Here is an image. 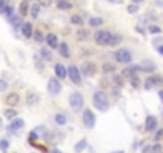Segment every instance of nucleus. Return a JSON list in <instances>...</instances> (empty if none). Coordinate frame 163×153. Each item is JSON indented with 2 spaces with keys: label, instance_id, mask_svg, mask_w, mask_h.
<instances>
[{
  "label": "nucleus",
  "instance_id": "nucleus-4",
  "mask_svg": "<svg viewBox=\"0 0 163 153\" xmlns=\"http://www.w3.org/2000/svg\"><path fill=\"white\" fill-rule=\"evenodd\" d=\"M115 59H117L118 62H122V64H130L131 59H133V56H131L130 50L122 48V50H118V51L115 53Z\"/></svg>",
  "mask_w": 163,
  "mask_h": 153
},
{
  "label": "nucleus",
  "instance_id": "nucleus-41",
  "mask_svg": "<svg viewBox=\"0 0 163 153\" xmlns=\"http://www.w3.org/2000/svg\"><path fill=\"white\" fill-rule=\"evenodd\" d=\"M29 139H31V142H34V141H37V139H39L37 133H31V134H29Z\"/></svg>",
  "mask_w": 163,
  "mask_h": 153
},
{
  "label": "nucleus",
  "instance_id": "nucleus-39",
  "mask_svg": "<svg viewBox=\"0 0 163 153\" xmlns=\"http://www.w3.org/2000/svg\"><path fill=\"white\" fill-rule=\"evenodd\" d=\"M136 11H138V5H134V3H133V5L128 6V13H136Z\"/></svg>",
  "mask_w": 163,
  "mask_h": 153
},
{
  "label": "nucleus",
  "instance_id": "nucleus-17",
  "mask_svg": "<svg viewBox=\"0 0 163 153\" xmlns=\"http://www.w3.org/2000/svg\"><path fill=\"white\" fill-rule=\"evenodd\" d=\"M5 102L8 104V105H16V104L19 102V96H18L16 93H11V94H8V96H6Z\"/></svg>",
  "mask_w": 163,
  "mask_h": 153
},
{
  "label": "nucleus",
  "instance_id": "nucleus-46",
  "mask_svg": "<svg viewBox=\"0 0 163 153\" xmlns=\"http://www.w3.org/2000/svg\"><path fill=\"white\" fill-rule=\"evenodd\" d=\"M143 2H144V0H133L134 5H139V3H143Z\"/></svg>",
  "mask_w": 163,
  "mask_h": 153
},
{
  "label": "nucleus",
  "instance_id": "nucleus-24",
  "mask_svg": "<svg viewBox=\"0 0 163 153\" xmlns=\"http://www.w3.org/2000/svg\"><path fill=\"white\" fill-rule=\"evenodd\" d=\"M88 23H90L91 27H98V26H102L104 21H102V18H90Z\"/></svg>",
  "mask_w": 163,
  "mask_h": 153
},
{
  "label": "nucleus",
  "instance_id": "nucleus-15",
  "mask_svg": "<svg viewBox=\"0 0 163 153\" xmlns=\"http://www.w3.org/2000/svg\"><path fill=\"white\" fill-rule=\"evenodd\" d=\"M21 34H23V37L31 38L32 37V24L31 23H24L23 26H21Z\"/></svg>",
  "mask_w": 163,
  "mask_h": 153
},
{
  "label": "nucleus",
  "instance_id": "nucleus-27",
  "mask_svg": "<svg viewBox=\"0 0 163 153\" xmlns=\"http://www.w3.org/2000/svg\"><path fill=\"white\" fill-rule=\"evenodd\" d=\"M70 23L75 24V26H83V19H82V16H79V15H74L72 18H70Z\"/></svg>",
  "mask_w": 163,
  "mask_h": 153
},
{
  "label": "nucleus",
  "instance_id": "nucleus-11",
  "mask_svg": "<svg viewBox=\"0 0 163 153\" xmlns=\"http://www.w3.org/2000/svg\"><path fill=\"white\" fill-rule=\"evenodd\" d=\"M138 69L141 72H154L155 70V64L150 61H144V62H141V64L138 66Z\"/></svg>",
  "mask_w": 163,
  "mask_h": 153
},
{
  "label": "nucleus",
  "instance_id": "nucleus-33",
  "mask_svg": "<svg viewBox=\"0 0 163 153\" xmlns=\"http://www.w3.org/2000/svg\"><path fill=\"white\" fill-rule=\"evenodd\" d=\"M8 141H6V139H2V141H0V148H2L3 151H6V150H8Z\"/></svg>",
  "mask_w": 163,
  "mask_h": 153
},
{
  "label": "nucleus",
  "instance_id": "nucleus-13",
  "mask_svg": "<svg viewBox=\"0 0 163 153\" xmlns=\"http://www.w3.org/2000/svg\"><path fill=\"white\" fill-rule=\"evenodd\" d=\"M26 101H27V104H29V105L32 107V105H35V104H39V101H40V96H39L37 93H34V91H29V93H27Z\"/></svg>",
  "mask_w": 163,
  "mask_h": 153
},
{
  "label": "nucleus",
  "instance_id": "nucleus-25",
  "mask_svg": "<svg viewBox=\"0 0 163 153\" xmlns=\"http://www.w3.org/2000/svg\"><path fill=\"white\" fill-rule=\"evenodd\" d=\"M120 41H122V35H110V40H109V45L110 46H115V45H118Z\"/></svg>",
  "mask_w": 163,
  "mask_h": 153
},
{
  "label": "nucleus",
  "instance_id": "nucleus-40",
  "mask_svg": "<svg viewBox=\"0 0 163 153\" xmlns=\"http://www.w3.org/2000/svg\"><path fill=\"white\" fill-rule=\"evenodd\" d=\"M131 85L136 88V86H139V80L136 78V76H131Z\"/></svg>",
  "mask_w": 163,
  "mask_h": 153
},
{
  "label": "nucleus",
  "instance_id": "nucleus-34",
  "mask_svg": "<svg viewBox=\"0 0 163 153\" xmlns=\"http://www.w3.org/2000/svg\"><path fill=\"white\" fill-rule=\"evenodd\" d=\"M102 70L104 72H114L115 70V66L114 64H106V66H102Z\"/></svg>",
  "mask_w": 163,
  "mask_h": 153
},
{
  "label": "nucleus",
  "instance_id": "nucleus-28",
  "mask_svg": "<svg viewBox=\"0 0 163 153\" xmlns=\"http://www.w3.org/2000/svg\"><path fill=\"white\" fill-rule=\"evenodd\" d=\"M77 38H79V40H88V38H90V32H87V30H79V32H77Z\"/></svg>",
  "mask_w": 163,
  "mask_h": 153
},
{
  "label": "nucleus",
  "instance_id": "nucleus-30",
  "mask_svg": "<svg viewBox=\"0 0 163 153\" xmlns=\"http://www.w3.org/2000/svg\"><path fill=\"white\" fill-rule=\"evenodd\" d=\"M6 118H8V120H15V116H16V112L13 109H6L5 110V113H3Z\"/></svg>",
  "mask_w": 163,
  "mask_h": 153
},
{
  "label": "nucleus",
  "instance_id": "nucleus-47",
  "mask_svg": "<svg viewBox=\"0 0 163 153\" xmlns=\"http://www.w3.org/2000/svg\"><path fill=\"white\" fill-rule=\"evenodd\" d=\"M51 153H61V151H59V150H58V148H54V150H53V151H51Z\"/></svg>",
  "mask_w": 163,
  "mask_h": 153
},
{
  "label": "nucleus",
  "instance_id": "nucleus-5",
  "mask_svg": "<svg viewBox=\"0 0 163 153\" xmlns=\"http://www.w3.org/2000/svg\"><path fill=\"white\" fill-rule=\"evenodd\" d=\"M110 35L112 34L110 32H107V30H98L96 34H94V41L98 45H109V40H110Z\"/></svg>",
  "mask_w": 163,
  "mask_h": 153
},
{
  "label": "nucleus",
  "instance_id": "nucleus-22",
  "mask_svg": "<svg viewBox=\"0 0 163 153\" xmlns=\"http://www.w3.org/2000/svg\"><path fill=\"white\" fill-rule=\"evenodd\" d=\"M59 53H61V56H64V58H69V56H70L67 43H61V45H59Z\"/></svg>",
  "mask_w": 163,
  "mask_h": 153
},
{
  "label": "nucleus",
  "instance_id": "nucleus-2",
  "mask_svg": "<svg viewBox=\"0 0 163 153\" xmlns=\"http://www.w3.org/2000/svg\"><path fill=\"white\" fill-rule=\"evenodd\" d=\"M69 105H70V109L74 110V112H79V110H82V107H83V96L80 94V93H72L69 96Z\"/></svg>",
  "mask_w": 163,
  "mask_h": 153
},
{
  "label": "nucleus",
  "instance_id": "nucleus-7",
  "mask_svg": "<svg viewBox=\"0 0 163 153\" xmlns=\"http://www.w3.org/2000/svg\"><path fill=\"white\" fill-rule=\"evenodd\" d=\"M61 91V83L56 80V78H50L48 80V93L50 94H58Z\"/></svg>",
  "mask_w": 163,
  "mask_h": 153
},
{
  "label": "nucleus",
  "instance_id": "nucleus-3",
  "mask_svg": "<svg viewBox=\"0 0 163 153\" xmlns=\"http://www.w3.org/2000/svg\"><path fill=\"white\" fill-rule=\"evenodd\" d=\"M82 120H83V124H85V126H87L88 129L94 128V123H96V116H94V113L91 112L90 109H85V110H83Z\"/></svg>",
  "mask_w": 163,
  "mask_h": 153
},
{
  "label": "nucleus",
  "instance_id": "nucleus-43",
  "mask_svg": "<svg viewBox=\"0 0 163 153\" xmlns=\"http://www.w3.org/2000/svg\"><path fill=\"white\" fill-rule=\"evenodd\" d=\"M5 6H6V5H5V0H0V13L5 11Z\"/></svg>",
  "mask_w": 163,
  "mask_h": 153
},
{
  "label": "nucleus",
  "instance_id": "nucleus-38",
  "mask_svg": "<svg viewBox=\"0 0 163 153\" xmlns=\"http://www.w3.org/2000/svg\"><path fill=\"white\" fill-rule=\"evenodd\" d=\"M6 88H8V85H6V81L0 78V93H2V91H5Z\"/></svg>",
  "mask_w": 163,
  "mask_h": 153
},
{
  "label": "nucleus",
  "instance_id": "nucleus-16",
  "mask_svg": "<svg viewBox=\"0 0 163 153\" xmlns=\"http://www.w3.org/2000/svg\"><path fill=\"white\" fill-rule=\"evenodd\" d=\"M45 40H46V43H48L50 48H58V46H59V43H58V37H56L54 34H48Z\"/></svg>",
  "mask_w": 163,
  "mask_h": 153
},
{
  "label": "nucleus",
  "instance_id": "nucleus-12",
  "mask_svg": "<svg viewBox=\"0 0 163 153\" xmlns=\"http://www.w3.org/2000/svg\"><path fill=\"white\" fill-rule=\"evenodd\" d=\"M146 129L147 131H155V129H157V118L152 116V115H149L146 118Z\"/></svg>",
  "mask_w": 163,
  "mask_h": 153
},
{
  "label": "nucleus",
  "instance_id": "nucleus-9",
  "mask_svg": "<svg viewBox=\"0 0 163 153\" xmlns=\"http://www.w3.org/2000/svg\"><path fill=\"white\" fill-rule=\"evenodd\" d=\"M8 128H10L11 133H19V131L24 128V121L21 120V118H15V120H11V123H10Z\"/></svg>",
  "mask_w": 163,
  "mask_h": 153
},
{
  "label": "nucleus",
  "instance_id": "nucleus-18",
  "mask_svg": "<svg viewBox=\"0 0 163 153\" xmlns=\"http://www.w3.org/2000/svg\"><path fill=\"white\" fill-rule=\"evenodd\" d=\"M54 121H56V124H59V126H64V124L67 123V116L64 113H56L54 115Z\"/></svg>",
  "mask_w": 163,
  "mask_h": 153
},
{
  "label": "nucleus",
  "instance_id": "nucleus-50",
  "mask_svg": "<svg viewBox=\"0 0 163 153\" xmlns=\"http://www.w3.org/2000/svg\"><path fill=\"white\" fill-rule=\"evenodd\" d=\"M0 128H2V120H0Z\"/></svg>",
  "mask_w": 163,
  "mask_h": 153
},
{
  "label": "nucleus",
  "instance_id": "nucleus-14",
  "mask_svg": "<svg viewBox=\"0 0 163 153\" xmlns=\"http://www.w3.org/2000/svg\"><path fill=\"white\" fill-rule=\"evenodd\" d=\"M54 73H56L58 78H66V76H67V69L62 64H56L54 66Z\"/></svg>",
  "mask_w": 163,
  "mask_h": 153
},
{
  "label": "nucleus",
  "instance_id": "nucleus-31",
  "mask_svg": "<svg viewBox=\"0 0 163 153\" xmlns=\"http://www.w3.org/2000/svg\"><path fill=\"white\" fill-rule=\"evenodd\" d=\"M161 151H163V147L160 144H155L150 147V153H161Z\"/></svg>",
  "mask_w": 163,
  "mask_h": 153
},
{
  "label": "nucleus",
  "instance_id": "nucleus-36",
  "mask_svg": "<svg viewBox=\"0 0 163 153\" xmlns=\"http://www.w3.org/2000/svg\"><path fill=\"white\" fill-rule=\"evenodd\" d=\"M114 83H117L118 86H122L123 85V78L120 75H114Z\"/></svg>",
  "mask_w": 163,
  "mask_h": 153
},
{
  "label": "nucleus",
  "instance_id": "nucleus-19",
  "mask_svg": "<svg viewBox=\"0 0 163 153\" xmlns=\"http://www.w3.org/2000/svg\"><path fill=\"white\" fill-rule=\"evenodd\" d=\"M39 15H40V5L35 2L32 6H31V16L34 18V19H37L39 18Z\"/></svg>",
  "mask_w": 163,
  "mask_h": 153
},
{
  "label": "nucleus",
  "instance_id": "nucleus-1",
  "mask_svg": "<svg viewBox=\"0 0 163 153\" xmlns=\"http://www.w3.org/2000/svg\"><path fill=\"white\" fill-rule=\"evenodd\" d=\"M93 105H94V109L101 110V112H106V110L109 109V99H107V96H106V93H102V91L94 93V96H93Z\"/></svg>",
  "mask_w": 163,
  "mask_h": 153
},
{
  "label": "nucleus",
  "instance_id": "nucleus-37",
  "mask_svg": "<svg viewBox=\"0 0 163 153\" xmlns=\"http://www.w3.org/2000/svg\"><path fill=\"white\" fill-rule=\"evenodd\" d=\"M37 3L42 6H50L51 5V0H37Z\"/></svg>",
  "mask_w": 163,
  "mask_h": 153
},
{
  "label": "nucleus",
  "instance_id": "nucleus-45",
  "mask_svg": "<svg viewBox=\"0 0 163 153\" xmlns=\"http://www.w3.org/2000/svg\"><path fill=\"white\" fill-rule=\"evenodd\" d=\"M157 50H158V53L163 56V45H160V46H157Z\"/></svg>",
  "mask_w": 163,
  "mask_h": 153
},
{
  "label": "nucleus",
  "instance_id": "nucleus-10",
  "mask_svg": "<svg viewBox=\"0 0 163 153\" xmlns=\"http://www.w3.org/2000/svg\"><path fill=\"white\" fill-rule=\"evenodd\" d=\"M163 83V78H160L158 75H154V76H149V78L146 80V89H150L152 86H155V85H161Z\"/></svg>",
  "mask_w": 163,
  "mask_h": 153
},
{
  "label": "nucleus",
  "instance_id": "nucleus-35",
  "mask_svg": "<svg viewBox=\"0 0 163 153\" xmlns=\"http://www.w3.org/2000/svg\"><path fill=\"white\" fill-rule=\"evenodd\" d=\"M34 37H35V41H39V43H42V41L45 40V38H43V35H42V32H39V30L34 34Z\"/></svg>",
  "mask_w": 163,
  "mask_h": 153
},
{
  "label": "nucleus",
  "instance_id": "nucleus-6",
  "mask_svg": "<svg viewBox=\"0 0 163 153\" xmlns=\"http://www.w3.org/2000/svg\"><path fill=\"white\" fill-rule=\"evenodd\" d=\"M67 76L75 83V85H80V83H82V73H80V70L75 66H70L67 69Z\"/></svg>",
  "mask_w": 163,
  "mask_h": 153
},
{
  "label": "nucleus",
  "instance_id": "nucleus-49",
  "mask_svg": "<svg viewBox=\"0 0 163 153\" xmlns=\"http://www.w3.org/2000/svg\"><path fill=\"white\" fill-rule=\"evenodd\" d=\"M160 97H161V101H163V91H160Z\"/></svg>",
  "mask_w": 163,
  "mask_h": 153
},
{
  "label": "nucleus",
  "instance_id": "nucleus-21",
  "mask_svg": "<svg viewBox=\"0 0 163 153\" xmlns=\"http://www.w3.org/2000/svg\"><path fill=\"white\" fill-rule=\"evenodd\" d=\"M87 145H88V144H87V139H82L79 144H75V147H74V148H75L77 153H80V151H83L85 148H87Z\"/></svg>",
  "mask_w": 163,
  "mask_h": 153
},
{
  "label": "nucleus",
  "instance_id": "nucleus-8",
  "mask_svg": "<svg viewBox=\"0 0 163 153\" xmlns=\"http://www.w3.org/2000/svg\"><path fill=\"white\" fill-rule=\"evenodd\" d=\"M94 72H96V66L93 64V62H85V64L82 66V70H80V73H83L85 76L94 75Z\"/></svg>",
  "mask_w": 163,
  "mask_h": 153
},
{
  "label": "nucleus",
  "instance_id": "nucleus-23",
  "mask_svg": "<svg viewBox=\"0 0 163 153\" xmlns=\"http://www.w3.org/2000/svg\"><path fill=\"white\" fill-rule=\"evenodd\" d=\"M10 21H11V24H13V27H15V29H19V27L23 26V23H21V18H19V16H15V15H13V16L10 18Z\"/></svg>",
  "mask_w": 163,
  "mask_h": 153
},
{
  "label": "nucleus",
  "instance_id": "nucleus-32",
  "mask_svg": "<svg viewBox=\"0 0 163 153\" xmlns=\"http://www.w3.org/2000/svg\"><path fill=\"white\" fill-rule=\"evenodd\" d=\"M149 32H150V34H161V29H160V27L158 26H149Z\"/></svg>",
  "mask_w": 163,
  "mask_h": 153
},
{
  "label": "nucleus",
  "instance_id": "nucleus-20",
  "mask_svg": "<svg viewBox=\"0 0 163 153\" xmlns=\"http://www.w3.org/2000/svg\"><path fill=\"white\" fill-rule=\"evenodd\" d=\"M40 54H42V58H43L45 61H51L53 59V54H51V51H50L48 48H42Z\"/></svg>",
  "mask_w": 163,
  "mask_h": 153
},
{
  "label": "nucleus",
  "instance_id": "nucleus-48",
  "mask_svg": "<svg viewBox=\"0 0 163 153\" xmlns=\"http://www.w3.org/2000/svg\"><path fill=\"white\" fill-rule=\"evenodd\" d=\"M112 153H125L123 150H117V151H112Z\"/></svg>",
  "mask_w": 163,
  "mask_h": 153
},
{
  "label": "nucleus",
  "instance_id": "nucleus-26",
  "mask_svg": "<svg viewBox=\"0 0 163 153\" xmlns=\"http://www.w3.org/2000/svg\"><path fill=\"white\" fill-rule=\"evenodd\" d=\"M27 11H29V5H27V2L24 0V2L21 3V6H19V15H21V16H26Z\"/></svg>",
  "mask_w": 163,
  "mask_h": 153
},
{
  "label": "nucleus",
  "instance_id": "nucleus-44",
  "mask_svg": "<svg viewBox=\"0 0 163 153\" xmlns=\"http://www.w3.org/2000/svg\"><path fill=\"white\" fill-rule=\"evenodd\" d=\"M143 153H150V147H149V145H147V147H144Z\"/></svg>",
  "mask_w": 163,
  "mask_h": 153
},
{
  "label": "nucleus",
  "instance_id": "nucleus-42",
  "mask_svg": "<svg viewBox=\"0 0 163 153\" xmlns=\"http://www.w3.org/2000/svg\"><path fill=\"white\" fill-rule=\"evenodd\" d=\"M163 137V129H160L157 134H155V141H160V139Z\"/></svg>",
  "mask_w": 163,
  "mask_h": 153
},
{
  "label": "nucleus",
  "instance_id": "nucleus-29",
  "mask_svg": "<svg viewBox=\"0 0 163 153\" xmlns=\"http://www.w3.org/2000/svg\"><path fill=\"white\" fill-rule=\"evenodd\" d=\"M70 6H72V5H70L69 2H66V0H59V2H58V8L59 10H69Z\"/></svg>",
  "mask_w": 163,
  "mask_h": 153
}]
</instances>
